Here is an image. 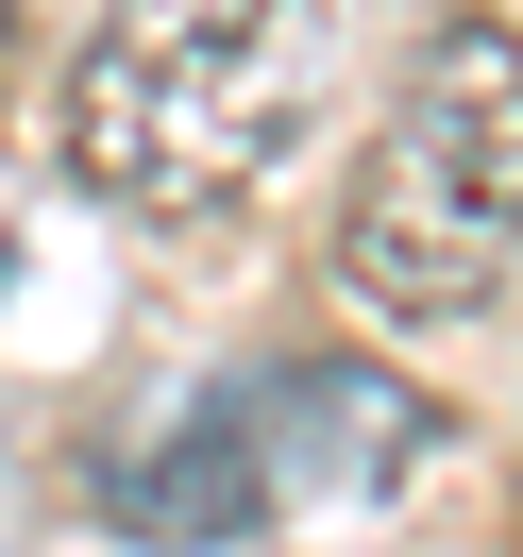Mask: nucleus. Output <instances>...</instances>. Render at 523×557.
<instances>
[{
    "mask_svg": "<svg viewBox=\"0 0 523 557\" xmlns=\"http://www.w3.org/2000/svg\"><path fill=\"white\" fill-rule=\"evenodd\" d=\"M338 85V0H102L69 51V186L152 237H203L287 170Z\"/></svg>",
    "mask_w": 523,
    "mask_h": 557,
    "instance_id": "nucleus-1",
    "label": "nucleus"
},
{
    "mask_svg": "<svg viewBox=\"0 0 523 557\" xmlns=\"http://www.w3.org/2000/svg\"><path fill=\"white\" fill-rule=\"evenodd\" d=\"M523 253V17H439L338 203V287L372 338H456Z\"/></svg>",
    "mask_w": 523,
    "mask_h": 557,
    "instance_id": "nucleus-2",
    "label": "nucleus"
},
{
    "mask_svg": "<svg viewBox=\"0 0 523 557\" xmlns=\"http://www.w3.org/2000/svg\"><path fill=\"white\" fill-rule=\"evenodd\" d=\"M237 406V440H253V473H271V523L287 507H354V490H406L422 473V388H388V372H354V355H287V372H237L220 388Z\"/></svg>",
    "mask_w": 523,
    "mask_h": 557,
    "instance_id": "nucleus-3",
    "label": "nucleus"
},
{
    "mask_svg": "<svg viewBox=\"0 0 523 557\" xmlns=\"http://www.w3.org/2000/svg\"><path fill=\"white\" fill-rule=\"evenodd\" d=\"M85 507H102L119 541H152V557H237V541H271V473H253V440H237L220 388L136 406L102 456H85Z\"/></svg>",
    "mask_w": 523,
    "mask_h": 557,
    "instance_id": "nucleus-4",
    "label": "nucleus"
},
{
    "mask_svg": "<svg viewBox=\"0 0 523 557\" xmlns=\"http://www.w3.org/2000/svg\"><path fill=\"white\" fill-rule=\"evenodd\" d=\"M0 51H17V0H0Z\"/></svg>",
    "mask_w": 523,
    "mask_h": 557,
    "instance_id": "nucleus-5",
    "label": "nucleus"
}]
</instances>
